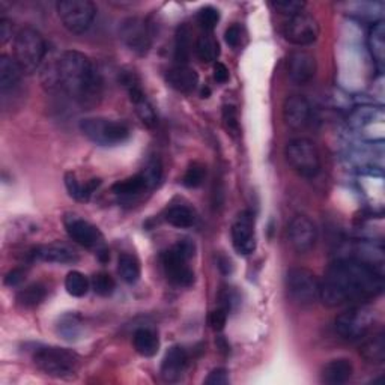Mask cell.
Wrapping results in <instances>:
<instances>
[{"mask_svg": "<svg viewBox=\"0 0 385 385\" xmlns=\"http://www.w3.org/2000/svg\"><path fill=\"white\" fill-rule=\"evenodd\" d=\"M384 291V277L373 265L360 259H339L329 268L319 298L329 307L362 304Z\"/></svg>", "mask_w": 385, "mask_h": 385, "instance_id": "cell-1", "label": "cell"}, {"mask_svg": "<svg viewBox=\"0 0 385 385\" xmlns=\"http://www.w3.org/2000/svg\"><path fill=\"white\" fill-rule=\"evenodd\" d=\"M57 80L59 89L81 103L96 96L100 89V81L91 59L74 50L65 52L57 57Z\"/></svg>", "mask_w": 385, "mask_h": 385, "instance_id": "cell-2", "label": "cell"}, {"mask_svg": "<svg viewBox=\"0 0 385 385\" xmlns=\"http://www.w3.org/2000/svg\"><path fill=\"white\" fill-rule=\"evenodd\" d=\"M47 54L44 37L34 28L21 29L14 39V59L23 74H32L39 70Z\"/></svg>", "mask_w": 385, "mask_h": 385, "instance_id": "cell-3", "label": "cell"}, {"mask_svg": "<svg viewBox=\"0 0 385 385\" xmlns=\"http://www.w3.org/2000/svg\"><path fill=\"white\" fill-rule=\"evenodd\" d=\"M196 245L190 240L176 242L163 255V267L167 275V280L179 286V288H190L194 283V273L188 267V260L194 256Z\"/></svg>", "mask_w": 385, "mask_h": 385, "instance_id": "cell-4", "label": "cell"}, {"mask_svg": "<svg viewBox=\"0 0 385 385\" xmlns=\"http://www.w3.org/2000/svg\"><path fill=\"white\" fill-rule=\"evenodd\" d=\"M35 366L53 378H68L77 372L79 355L76 352L57 346H41L34 354Z\"/></svg>", "mask_w": 385, "mask_h": 385, "instance_id": "cell-5", "label": "cell"}, {"mask_svg": "<svg viewBox=\"0 0 385 385\" xmlns=\"http://www.w3.org/2000/svg\"><path fill=\"white\" fill-rule=\"evenodd\" d=\"M80 129L89 141L100 146H116L129 138L125 122L105 118H86L80 122Z\"/></svg>", "mask_w": 385, "mask_h": 385, "instance_id": "cell-6", "label": "cell"}, {"mask_svg": "<svg viewBox=\"0 0 385 385\" xmlns=\"http://www.w3.org/2000/svg\"><path fill=\"white\" fill-rule=\"evenodd\" d=\"M286 160L302 178H315L321 171V157L318 147L309 138H295L286 146Z\"/></svg>", "mask_w": 385, "mask_h": 385, "instance_id": "cell-7", "label": "cell"}, {"mask_svg": "<svg viewBox=\"0 0 385 385\" xmlns=\"http://www.w3.org/2000/svg\"><path fill=\"white\" fill-rule=\"evenodd\" d=\"M286 291L293 302L309 306L319 298L321 282L307 268H292L286 274Z\"/></svg>", "mask_w": 385, "mask_h": 385, "instance_id": "cell-8", "label": "cell"}, {"mask_svg": "<svg viewBox=\"0 0 385 385\" xmlns=\"http://www.w3.org/2000/svg\"><path fill=\"white\" fill-rule=\"evenodd\" d=\"M375 312L367 306L355 304L335 318V331L346 340H358L372 330Z\"/></svg>", "mask_w": 385, "mask_h": 385, "instance_id": "cell-9", "label": "cell"}, {"mask_svg": "<svg viewBox=\"0 0 385 385\" xmlns=\"http://www.w3.org/2000/svg\"><path fill=\"white\" fill-rule=\"evenodd\" d=\"M57 14L65 29L72 34H83L95 19L96 8L89 0H61L56 5Z\"/></svg>", "mask_w": 385, "mask_h": 385, "instance_id": "cell-10", "label": "cell"}, {"mask_svg": "<svg viewBox=\"0 0 385 385\" xmlns=\"http://www.w3.org/2000/svg\"><path fill=\"white\" fill-rule=\"evenodd\" d=\"M321 28L315 17L309 14L301 12L295 17H291L289 21L284 24L283 35L293 45H310L318 41Z\"/></svg>", "mask_w": 385, "mask_h": 385, "instance_id": "cell-11", "label": "cell"}, {"mask_svg": "<svg viewBox=\"0 0 385 385\" xmlns=\"http://www.w3.org/2000/svg\"><path fill=\"white\" fill-rule=\"evenodd\" d=\"M65 227H67V232L71 238L77 244H80L81 247L92 249L96 253L107 249L104 245L100 229L94 226L92 223H89V221L76 216H71L65 218Z\"/></svg>", "mask_w": 385, "mask_h": 385, "instance_id": "cell-12", "label": "cell"}, {"mask_svg": "<svg viewBox=\"0 0 385 385\" xmlns=\"http://www.w3.org/2000/svg\"><path fill=\"white\" fill-rule=\"evenodd\" d=\"M232 244L240 255H251L256 250L255 218L249 211H242L236 216L232 225Z\"/></svg>", "mask_w": 385, "mask_h": 385, "instance_id": "cell-13", "label": "cell"}, {"mask_svg": "<svg viewBox=\"0 0 385 385\" xmlns=\"http://www.w3.org/2000/svg\"><path fill=\"white\" fill-rule=\"evenodd\" d=\"M289 242L295 251L309 253L315 247L318 231L312 220L306 216L293 217L288 227Z\"/></svg>", "mask_w": 385, "mask_h": 385, "instance_id": "cell-14", "label": "cell"}, {"mask_svg": "<svg viewBox=\"0 0 385 385\" xmlns=\"http://www.w3.org/2000/svg\"><path fill=\"white\" fill-rule=\"evenodd\" d=\"M121 38L129 50L137 54H145L151 48V32L145 20L142 19H127L121 26Z\"/></svg>", "mask_w": 385, "mask_h": 385, "instance_id": "cell-15", "label": "cell"}, {"mask_svg": "<svg viewBox=\"0 0 385 385\" xmlns=\"http://www.w3.org/2000/svg\"><path fill=\"white\" fill-rule=\"evenodd\" d=\"M318 70L316 59L312 53L297 50L291 53L288 61V76L297 85H306L315 77Z\"/></svg>", "mask_w": 385, "mask_h": 385, "instance_id": "cell-16", "label": "cell"}, {"mask_svg": "<svg viewBox=\"0 0 385 385\" xmlns=\"http://www.w3.org/2000/svg\"><path fill=\"white\" fill-rule=\"evenodd\" d=\"M312 116V107L309 101L301 95H292L286 98L283 104V118L286 125L293 129L304 128Z\"/></svg>", "mask_w": 385, "mask_h": 385, "instance_id": "cell-17", "label": "cell"}, {"mask_svg": "<svg viewBox=\"0 0 385 385\" xmlns=\"http://www.w3.org/2000/svg\"><path fill=\"white\" fill-rule=\"evenodd\" d=\"M188 362V355L183 346H171L161 363V376L167 382H176L181 378Z\"/></svg>", "mask_w": 385, "mask_h": 385, "instance_id": "cell-18", "label": "cell"}, {"mask_svg": "<svg viewBox=\"0 0 385 385\" xmlns=\"http://www.w3.org/2000/svg\"><path fill=\"white\" fill-rule=\"evenodd\" d=\"M166 80L170 87L183 94L193 92L199 85V76L193 68L187 65H178V67L167 71Z\"/></svg>", "mask_w": 385, "mask_h": 385, "instance_id": "cell-19", "label": "cell"}, {"mask_svg": "<svg viewBox=\"0 0 385 385\" xmlns=\"http://www.w3.org/2000/svg\"><path fill=\"white\" fill-rule=\"evenodd\" d=\"M32 256L38 260L48 262V264H76L79 260L77 253L71 250L67 245H41L34 249Z\"/></svg>", "mask_w": 385, "mask_h": 385, "instance_id": "cell-20", "label": "cell"}, {"mask_svg": "<svg viewBox=\"0 0 385 385\" xmlns=\"http://www.w3.org/2000/svg\"><path fill=\"white\" fill-rule=\"evenodd\" d=\"M354 366L346 358L331 360L329 364H325L322 371V381L330 385L345 384L352 378Z\"/></svg>", "mask_w": 385, "mask_h": 385, "instance_id": "cell-21", "label": "cell"}, {"mask_svg": "<svg viewBox=\"0 0 385 385\" xmlns=\"http://www.w3.org/2000/svg\"><path fill=\"white\" fill-rule=\"evenodd\" d=\"M21 74L23 71L15 59L6 54L0 56V89H2V94L12 91L20 83Z\"/></svg>", "mask_w": 385, "mask_h": 385, "instance_id": "cell-22", "label": "cell"}, {"mask_svg": "<svg viewBox=\"0 0 385 385\" xmlns=\"http://www.w3.org/2000/svg\"><path fill=\"white\" fill-rule=\"evenodd\" d=\"M133 345L137 351V354H141L142 357H154L157 354L160 349V339L155 331L147 330V329H141L134 333L133 337Z\"/></svg>", "mask_w": 385, "mask_h": 385, "instance_id": "cell-23", "label": "cell"}, {"mask_svg": "<svg viewBox=\"0 0 385 385\" xmlns=\"http://www.w3.org/2000/svg\"><path fill=\"white\" fill-rule=\"evenodd\" d=\"M65 185H67V190L71 198L86 202L94 194L96 188L101 185V179H91L87 184L81 185L74 174H67L65 175Z\"/></svg>", "mask_w": 385, "mask_h": 385, "instance_id": "cell-24", "label": "cell"}, {"mask_svg": "<svg viewBox=\"0 0 385 385\" xmlns=\"http://www.w3.org/2000/svg\"><path fill=\"white\" fill-rule=\"evenodd\" d=\"M360 354L366 360L367 363L381 364L385 362V337L384 333L373 335L371 340L363 343Z\"/></svg>", "mask_w": 385, "mask_h": 385, "instance_id": "cell-25", "label": "cell"}, {"mask_svg": "<svg viewBox=\"0 0 385 385\" xmlns=\"http://www.w3.org/2000/svg\"><path fill=\"white\" fill-rule=\"evenodd\" d=\"M368 47L375 62L382 67L385 61V26L384 21H376L368 32Z\"/></svg>", "mask_w": 385, "mask_h": 385, "instance_id": "cell-26", "label": "cell"}, {"mask_svg": "<svg viewBox=\"0 0 385 385\" xmlns=\"http://www.w3.org/2000/svg\"><path fill=\"white\" fill-rule=\"evenodd\" d=\"M196 53L202 62H214L220 56V44L217 38L212 35V32H205L196 43Z\"/></svg>", "mask_w": 385, "mask_h": 385, "instance_id": "cell-27", "label": "cell"}, {"mask_svg": "<svg viewBox=\"0 0 385 385\" xmlns=\"http://www.w3.org/2000/svg\"><path fill=\"white\" fill-rule=\"evenodd\" d=\"M47 297V289L44 284L34 283L21 289L17 293V304L23 309H34L39 306Z\"/></svg>", "mask_w": 385, "mask_h": 385, "instance_id": "cell-28", "label": "cell"}, {"mask_svg": "<svg viewBox=\"0 0 385 385\" xmlns=\"http://www.w3.org/2000/svg\"><path fill=\"white\" fill-rule=\"evenodd\" d=\"M118 273L125 283L134 284L138 278H141V274H142L141 262L137 260L136 256L124 253V255L119 256V260H118Z\"/></svg>", "mask_w": 385, "mask_h": 385, "instance_id": "cell-29", "label": "cell"}, {"mask_svg": "<svg viewBox=\"0 0 385 385\" xmlns=\"http://www.w3.org/2000/svg\"><path fill=\"white\" fill-rule=\"evenodd\" d=\"M166 221L174 227L188 229L196 223V214L191 208L185 207V205H175V207L167 209Z\"/></svg>", "mask_w": 385, "mask_h": 385, "instance_id": "cell-30", "label": "cell"}, {"mask_svg": "<svg viewBox=\"0 0 385 385\" xmlns=\"http://www.w3.org/2000/svg\"><path fill=\"white\" fill-rule=\"evenodd\" d=\"M191 56V32L188 26H181L175 39V61L178 65H187Z\"/></svg>", "mask_w": 385, "mask_h": 385, "instance_id": "cell-31", "label": "cell"}, {"mask_svg": "<svg viewBox=\"0 0 385 385\" xmlns=\"http://www.w3.org/2000/svg\"><path fill=\"white\" fill-rule=\"evenodd\" d=\"M147 183L143 174H137L134 176H129L127 179H122L116 184L112 185V191L118 196H134L147 190Z\"/></svg>", "mask_w": 385, "mask_h": 385, "instance_id": "cell-32", "label": "cell"}, {"mask_svg": "<svg viewBox=\"0 0 385 385\" xmlns=\"http://www.w3.org/2000/svg\"><path fill=\"white\" fill-rule=\"evenodd\" d=\"M65 289L70 295L76 298H81L91 289V282L87 280L85 274L80 271H71L68 273L67 278H65Z\"/></svg>", "mask_w": 385, "mask_h": 385, "instance_id": "cell-33", "label": "cell"}, {"mask_svg": "<svg viewBox=\"0 0 385 385\" xmlns=\"http://www.w3.org/2000/svg\"><path fill=\"white\" fill-rule=\"evenodd\" d=\"M91 286L94 292L100 295V297H110L114 292V288H116V282H114V278L107 273H98L92 277Z\"/></svg>", "mask_w": 385, "mask_h": 385, "instance_id": "cell-34", "label": "cell"}, {"mask_svg": "<svg viewBox=\"0 0 385 385\" xmlns=\"http://www.w3.org/2000/svg\"><path fill=\"white\" fill-rule=\"evenodd\" d=\"M220 21L218 10L212 6H205L198 14V23L205 32H212Z\"/></svg>", "mask_w": 385, "mask_h": 385, "instance_id": "cell-35", "label": "cell"}, {"mask_svg": "<svg viewBox=\"0 0 385 385\" xmlns=\"http://www.w3.org/2000/svg\"><path fill=\"white\" fill-rule=\"evenodd\" d=\"M205 175H207V170L199 163H193V165L187 169L185 175L183 178V184L188 188H198L203 184Z\"/></svg>", "mask_w": 385, "mask_h": 385, "instance_id": "cell-36", "label": "cell"}, {"mask_svg": "<svg viewBox=\"0 0 385 385\" xmlns=\"http://www.w3.org/2000/svg\"><path fill=\"white\" fill-rule=\"evenodd\" d=\"M271 6L275 11H278L283 15H289V17H295L304 10L306 3L300 2V0H282V2H273Z\"/></svg>", "mask_w": 385, "mask_h": 385, "instance_id": "cell-37", "label": "cell"}, {"mask_svg": "<svg viewBox=\"0 0 385 385\" xmlns=\"http://www.w3.org/2000/svg\"><path fill=\"white\" fill-rule=\"evenodd\" d=\"M223 121H225V127L229 131V134L233 137L240 134V118H238V112H236L233 105H225Z\"/></svg>", "mask_w": 385, "mask_h": 385, "instance_id": "cell-38", "label": "cell"}, {"mask_svg": "<svg viewBox=\"0 0 385 385\" xmlns=\"http://www.w3.org/2000/svg\"><path fill=\"white\" fill-rule=\"evenodd\" d=\"M142 174H143V176H145V179H146L147 187H149V188L157 187L158 183H160V179H161V174H163L160 161H158V160H155V158L151 160V161L146 165V167L143 169Z\"/></svg>", "mask_w": 385, "mask_h": 385, "instance_id": "cell-39", "label": "cell"}, {"mask_svg": "<svg viewBox=\"0 0 385 385\" xmlns=\"http://www.w3.org/2000/svg\"><path fill=\"white\" fill-rule=\"evenodd\" d=\"M77 325H79V319L77 316L70 315V316H65L63 321L59 325V333L63 335V339H68L72 340L77 333Z\"/></svg>", "mask_w": 385, "mask_h": 385, "instance_id": "cell-40", "label": "cell"}, {"mask_svg": "<svg viewBox=\"0 0 385 385\" xmlns=\"http://www.w3.org/2000/svg\"><path fill=\"white\" fill-rule=\"evenodd\" d=\"M227 310L223 307H218L214 312H211L209 315V325L214 331H221L225 330L226 322H227Z\"/></svg>", "mask_w": 385, "mask_h": 385, "instance_id": "cell-41", "label": "cell"}, {"mask_svg": "<svg viewBox=\"0 0 385 385\" xmlns=\"http://www.w3.org/2000/svg\"><path fill=\"white\" fill-rule=\"evenodd\" d=\"M205 384L208 385H227L229 384V375L226 368H214L208 378L205 379Z\"/></svg>", "mask_w": 385, "mask_h": 385, "instance_id": "cell-42", "label": "cell"}, {"mask_svg": "<svg viewBox=\"0 0 385 385\" xmlns=\"http://www.w3.org/2000/svg\"><path fill=\"white\" fill-rule=\"evenodd\" d=\"M241 28L238 24H232V26H229L225 32V39L226 43L231 45V47H238L241 43Z\"/></svg>", "mask_w": 385, "mask_h": 385, "instance_id": "cell-43", "label": "cell"}, {"mask_svg": "<svg viewBox=\"0 0 385 385\" xmlns=\"http://www.w3.org/2000/svg\"><path fill=\"white\" fill-rule=\"evenodd\" d=\"M23 280H24V271H23V269H20V268H17V269H12V271H10V273L6 274L5 284L14 288V286H19Z\"/></svg>", "mask_w": 385, "mask_h": 385, "instance_id": "cell-44", "label": "cell"}, {"mask_svg": "<svg viewBox=\"0 0 385 385\" xmlns=\"http://www.w3.org/2000/svg\"><path fill=\"white\" fill-rule=\"evenodd\" d=\"M12 37V24L10 20L2 19L0 20V43L6 44Z\"/></svg>", "mask_w": 385, "mask_h": 385, "instance_id": "cell-45", "label": "cell"}, {"mask_svg": "<svg viewBox=\"0 0 385 385\" xmlns=\"http://www.w3.org/2000/svg\"><path fill=\"white\" fill-rule=\"evenodd\" d=\"M214 80L217 81V83H226V81L229 80V70L225 63H221V62H217L214 65Z\"/></svg>", "mask_w": 385, "mask_h": 385, "instance_id": "cell-46", "label": "cell"}, {"mask_svg": "<svg viewBox=\"0 0 385 385\" xmlns=\"http://www.w3.org/2000/svg\"><path fill=\"white\" fill-rule=\"evenodd\" d=\"M217 267L218 269L223 274H229V273H232V264H231V259H227L226 256L223 255H220L217 258Z\"/></svg>", "mask_w": 385, "mask_h": 385, "instance_id": "cell-47", "label": "cell"}]
</instances>
